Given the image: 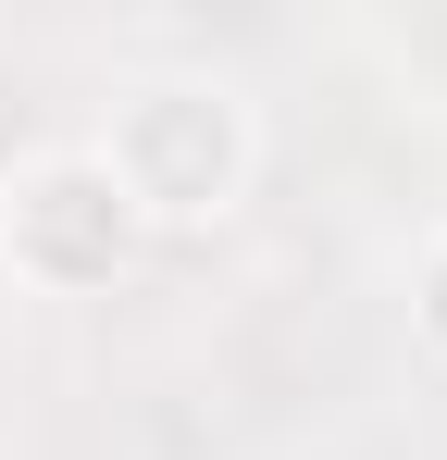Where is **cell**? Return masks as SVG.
Wrapping results in <instances>:
<instances>
[{"label":"cell","mask_w":447,"mask_h":460,"mask_svg":"<svg viewBox=\"0 0 447 460\" xmlns=\"http://www.w3.org/2000/svg\"><path fill=\"white\" fill-rule=\"evenodd\" d=\"M423 323L447 336V249H435V287H423Z\"/></svg>","instance_id":"2"},{"label":"cell","mask_w":447,"mask_h":460,"mask_svg":"<svg viewBox=\"0 0 447 460\" xmlns=\"http://www.w3.org/2000/svg\"><path fill=\"white\" fill-rule=\"evenodd\" d=\"M236 112L199 100V87H149L137 112H125V137H112V187L149 199V212H224V187H236Z\"/></svg>","instance_id":"1"}]
</instances>
